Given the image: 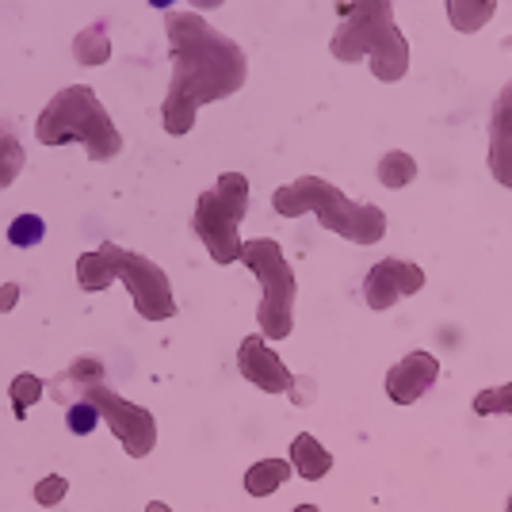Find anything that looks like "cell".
Instances as JSON below:
<instances>
[{
	"label": "cell",
	"mask_w": 512,
	"mask_h": 512,
	"mask_svg": "<svg viewBox=\"0 0 512 512\" xmlns=\"http://www.w3.org/2000/svg\"><path fill=\"white\" fill-rule=\"evenodd\" d=\"M96 421H100V413H96L92 402H73V406L65 409V428H69L73 436H88V432L96 428Z\"/></svg>",
	"instance_id": "obj_22"
},
{
	"label": "cell",
	"mask_w": 512,
	"mask_h": 512,
	"mask_svg": "<svg viewBox=\"0 0 512 512\" xmlns=\"http://www.w3.org/2000/svg\"><path fill=\"white\" fill-rule=\"evenodd\" d=\"M291 512H318V505H299V509H291Z\"/></svg>",
	"instance_id": "obj_27"
},
{
	"label": "cell",
	"mask_w": 512,
	"mask_h": 512,
	"mask_svg": "<svg viewBox=\"0 0 512 512\" xmlns=\"http://www.w3.org/2000/svg\"><path fill=\"white\" fill-rule=\"evenodd\" d=\"M77 283L85 287V291H107L115 276H111V264H107L100 253H85L77 260Z\"/></svg>",
	"instance_id": "obj_17"
},
{
	"label": "cell",
	"mask_w": 512,
	"mask_h": 512,
	"mask_svg": "<svg viewBox=\"0 0 512 512\" xmlns=\"http://www.w3.org/2000/svg\"><path fill=\"white\" fill-rule=\"evenodd\" d=\"M436 379H440V360H432L428 352H409L406 360L390 367V375H386V394H390V402H398V406H413Z\"/></svg>",
	"instance_id": "obj_11"
},
{
	"label": "cell",
	"mask_w": 512,
	"mask_h": 512,
	"mask_svg": "<svg viewBox=\"0 0 512 512\" xmlns=\"http://www.w3.org/2000/svg\"><path fill=\"white\" fill-rule=\"evenodd\" d=\"M493 12V4H482V8H470V16H463V4H451V16H455V27L459 31H478V23L474 20H482V16H490Z\"/></svg>",
	"instance_id": "obj_24"
},
{
	"label": "cell",
	"mask_w": 512,
	"mask_h": 512,
	"mask_svg": "<svg viewBox=\"0 0 512 512\" xmlns=\"http://www.w3.org/2000/svg\"><path fill=\"white\" fill-rule=\"evenodd\" d=\"M35 138L43 146H65V142H81L88 146L92 161H115L123 150V134L115 130L107 107L88 85H69L62 88L43 115L35 119Z\"/></svg>",
	"instance_id": "obj_3"
},
{
	"label": "cell",
	"mask_w": 512,
	"mask_h": 512,
	"mask_svg": "<svg viewBox=\"0 0 512 512\" xmlns=\"http://www.w3.org/2000/svg\"><path fill=\"white\" fill-rule=\"evenodd\" d=\"M46 237V222L39 214H20V218H12V226H8V241L16 245V249H31V245H39Z\"/></svg>",
	"instance_id": "obj_20"
},
{
	"label": "cell",
	"mask_w": 512,
	"mask_h": 512,
	"mask_svg": "<svg viewBox=\"0 0 512 512\" xmlns=\"http://www.w3.org/2000/svg\"><path fill=\"white\" fill-rule=\"evenodd\" d=\"M172 46V85L161 104V127L169 134H188L203 104L226 100L245 85V54L234 39L214 31L211 23L195 12L169 16Z\"/></svg>",
	"instance_id": "obj_1"
},
{
	"label": "cell",
	"mask_w": 512,
	"mask_h": 512,
	"mask_svg": "<svg viewBox=\"0 0 512 512\" xmlns=\"http://www.w3.org/2000/svg\"><path fill=\"white\" fill-rule=\"evenodd\" d=\"M272 207H276L283 218H299V214L314 211L325 230L348 237V241H356V245H375V241L386 234L383 207L352 203L341 188H333V184L321 180V176H299L295 184L279 188V192L272 195Z\"/></svg>",
	"instance_id": "obj_4"
},
{
	"label": "cell",
	"mask_w": 512,
	"mask_h": 512,
	"mask_svg": "<svg viewBox=\"0 0 512 512\" xmlns=\"http://www.w3.org/2000/svg\"><path fill=\"white\" fill-rule=\"evenodd\" d=\"M490 172L497 184L512 188V85L493 100L490 119Z\"/></svg>",
	"instance_id": "obj_12"
},
{
	"label": "cell",
	"mask_w": 512,
	"mask_h": 512,
	"mask_svg": "<svg viewBox=\"0 0 512 512\" xmlns=\"http://www.w3.org/2000/svg\"><path fill=\"white\" fill-rule=\"evenodd\" d=\"M509 512H512V497H509Z\"/></svg>",
	"instance_id": "obj_28"
},
{
	"label": "cell",
	"mask_w": 512,
	"mask_h": 512,
	"mask_svg": "<svg viewBox=\"0 0 512 512\" xmlns=\"http://www.w3.org/2000/svg\"><path fill=\"white\" fill-rule=\"evenodd\" d=\"M337 12L344 16V23L329 43L333 58L352 65L367 54L371 73L379 81H402L409 69V43L394 23V4L390 0H363V4H337Z\"/></svg>",
	"instance_id": "obj_2"
},
{
	"label": "cell",
	"mask_w": 512,
	"mask_h": 512,
	"mask_svg": "<svg viewBox=\"0 0 512 512\" xmlns=\"http://www.w3.org/2000/svg\"><path fill=\"white\" fill-rule=\"evenodd\" d=\"M96 253L111 264V276L123 279L130 291V299L138 306V314L146 321H169L176 314V299H172V283L165 276V268H157L150 256L130 253L115 241H104Z\"/></svg>",
	"instance_id": "obj_7"
},
{
	"label": "cell",
	"mask_w": 512,
	"mask_h": 512,
	"mask_svg": "<svg viewBox=\"0 0 512 512\" xmlns=\"http://www.w3.org/2000/svg\"><path fill=\"white\" fill-rule=\"evenodd\" d=\"M413 176H417V165H413V157H409V153L394 150L379 161V180H383L386 188H406Z\"/></svg>",
	"instance_id": "obj_19"
},
{
	"label": "cell",
	"mask_w": 512,
	"mask_h": 512,
	"mask_svg": "<svg viewBox=\"0 0 512 512\" xmlns=\"http://www.w3.org/2000/svg\"><path fill=\"white\" fill-rule=\"evenodd\" d=\"M81 394H85V402L96 406L100 421H107V428L115 432V440L123 444L130 459H146L150 455L153 444H157V421H153L150 409L119 398L115 390H107V383H88Z\"/></svg>",
	"instance_id": "obj_8"
},
{
	"label": "cell",
	"mask_w": 512,
	"mask_h": 512,
	"mask_svg": "<svg viewBox=\"0 0 512 512\" xmlns=\"http://www.w3.org/2000/svg\"><path fill=\"white\" fill-rule=\"evenodd\" d=\"M73 54L81 65H104L111 58V43H107V23L96 20L73 39Z\"/></svg>",
	"instance_id": "obj_15"
},
{
	"label": "cell",
	"mask_w": 512,
	"mask_h": 512,
	"mask_svg": "<svg viewBox=\"0 0 512 512\" xmlns=\"http://www.w3.org/2000/svg\"><path fill=\"white\" fill-rule=\"evenodd\" d=\"M425 287V272L406 260H379L363 279V299L371 310H390L402 295H417Z\"/></svg>",
	"instance_id": "obj_9"
},
{
	"label": "cell",
	"mask_w": 512,
	"mask_h": 512,
	"mask_svg": "<svg viewBox=\"0 0 512 512\" xmlns=\"http://www.w3.org/2000/svg\"><path fill=\"white\" fill-rule=\"evenodd\" d=\"M237 367H241V375H245L256 390H264V394H291V398L299 394V390H295L299 379L283 367V360L264 344V337H245V341H241Z\"/></svg>",
	"instance_id": "obj_10"
},
{
	"label": "cell",
	"mask_w": 512,
	"mask_h": 512,
	"mask_svg": "<svg viewBox=\"0 0 512 512\" xmlns=\"http://www.w3.org/2000/svg\"><path fill=\"white\" fill-rule=\"evenodd\" d=\"M287 478H291V463H287V459H260V463L249 467V474H245V490L253 493V497H268V493H276Z\"/></svg>",
	"instance_id": "obj_14"
},
{
	"label": "cell",
	"mask_w": 512,
	"mask_h": 512,
	"mask_svg": "<svg viewBox=\"0 0 512 512\" xmlns=\"http://www.w3.org/2000/svg\"><path fill=\"white\" fill-rule=\"evenodd\" d=\"M146 512H172V509L165 505V501H150V509H146Z\"/></svg>",
	"instance_id": "obj_26"
},
{
	"label": "cell",
	"mask_w": 512,
	"mask_h": 512,
	"mask_svg": "<svg viewBox=\"0 0 512 512\" xmlns=\"http://www.w3.org/2000/svg\"><path fill=\"white\" fill-rule=\"evenodd\" d=\"M23 146L16 130H0V188H12V180L23 172Z\"/></svg>",
	"instance_id": "obj_16"
},
{
	"label": "cell",
	"mask_w": 512,
	"mask_h": 512,
	"mask_svg": "<svg viewBox=\"0 0 512 512\" xmlns=\"http://www.w3.org/2000/svg\"><path fill=\"white\" fill-rule=\"evenodd\" d=\"M65 493H69V482H65L62 474H46L43 482H35V501H39L43 509H54Z\"/></svg>",
	"instance_id": "obj_23"
},
{
	"label": "cell",
	"mask_w": 512,
	"mask_h": 512,
	"mask_svg": "<svg viewBox=\"0 0 512 512\" xmlns=\"http://www.w3.org/2000/svg\"><path fill=\"white\" fill-rule=\"evenodd\" d=\"M241 260L245 268L253 272L260 283H264V302L256 310V321H260V337L264 341H287L291 329H295V272L287 264V256L276 241L268 237H256V241H245L241 245Z\"/></svg>",
	"instance_id": "obj_6"
},
{
	"label": "cell",
	"mask_w": 512,
	"mask_h": 512,
	"mask_svg": "<svg viewBox=\"0 0 512 512\" xmlns=\"http://www.w3.org/2000/svg\"><path fill=\"white\" fill-rule=\"evenodd\" d=\"M249 211V180L241 172H222L211 192L195 199L192 230L207 245L214 264L241 260V218Z\"/></svg>",
	"instance_id": "obj_5"
},
{
	"label": "cell",
	"mask_w": 512,
	"mask_h": 512,
	"mask_svg": "<svg viewBox=\"0 0 512 512\" xmlns=\"http://www.w3.org/2000/svg\"><path fill=\"white\" fill-rule=\"evenodd\" d=\"M474 413H482V417H490V413H512V383L482 390V394L474 398Z\"/></svg>",
	"instance_id": "obj_21"
},
{
	"label": "cell",
	"mask_w": 512,
	"mask_h": 512,
	"mask_svg": "<svg viewBox=\"0 0 512 512\" xmlns=\"http://www.w3.org/2000/svg\"><path fill=\"white\" fill-rule=\"evenodd\" d=\"M43 390L46 386L39 375H16V379H12V390H8V394H12V413H16V421H27V409L43 398Z\"/></svg>",
	"instance_id": "obj_18"
},
{
	"label": "cell",
	"mask_w": 512,
	"mask_h": 512,
	"mask_svg": "<svg viewBox=\"0 0 512 512\" xmlns=\"http://www.w3.org/2000/svg\"><path fill=\"white\" fill-rule=\"evenodd\" d=\"M291 470H299L306 482H318L333 470V455L325 451V444H318V436L302 432L291 444Z\"/></svg>",
	"instance_id": "obj_13"
},
{
	"label": "cell",
	"mask_w": 512,
	"mask_h": 512,
	"mask_svg": "<svg viewBox=\"0 0 512 512\" xmlns=\"http://www.w3.org/2000/svg\"><path fill=\"white\" fill-rule=\"evenodd\" d=\"M16 302H20V287H16V283H4V287H0V310L8 314Z\"/></svg>",
	"instance_id": "obj_25"
}]
</instances>
